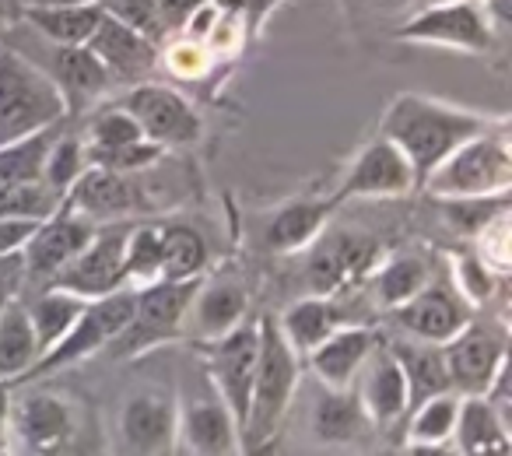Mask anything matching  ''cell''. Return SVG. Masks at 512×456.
I'll use <instances>...</instances> for the list:
<instances>
[{"label":"cell","mask_w":512,"mask_h":456,"mask_svg":"<svg viewBox=\"0 0 512 456\" xmlns=\"http://www.w3.org/2000/svg\"><path fill=\"white\" fill-rule=\"evenodd\" d=\"M379 130L400 155L407 158L414 172V186L425 183V176L467 137L488 130V120L467 109L446 106L439 99H425V95L404 92L386 106Z\"/></svg>","instance_id":"6da1fadb"},{"label":"cell","mask_w":512,"mask_h":456,"mask_svg":"<svg viewBox=\"0 0 512 456\" xmlns=\"http://www.w3.org/2000/svg\"><path fill=\"white\" fill-rule=\"evenodd\" d=\"M256 334H260V355H256L249 411L239 432V439H246V449L274 439L295 397V383H299V358H295L299 351L292 348L281 323L274 316H260Z\"/></svg>","instance_id":"7a4b0ae2"},{"label":"cell","mask_w":512,"mask_h":456,"mask_svg":"<svg viewBox=\"0 0 512 456\" xmlns=\"http://www.w3.org/2000/svg\"><path fill=\"white\" fill-rule=\"evenodd\" d=\"M64 116V88L18 50L0 46V144L32 134V130L57 127Z\"/></svg>","instance_id":"3957f363"},{"label":"cell","mask_w":512,"mask_h":456,"mask_svg":"<svg viewBox=\"0 0 512 456\" xmlns=\"http://www.w3.org/2000/svg\"><path fill=\"white\" fill-rule=\"evenodd\" d=\"M428 193L435 197H498L512 186V155L502 137L481 134L456 144L439 165L425 176Z\"/></svg>","instance_id":"277c9868"},{"label":"cell","mask_w":512,"mask_h":456,"mask_svg":"<svg viewBox=\"0 0 512 456\" xmlns=\"http://www.w3.org/2000/svg\"><path fill=\"white\" fill-rule=\"evenodd\" d=\"M197 288L200 278H186V281L158 278L141 295H134V316H130V323L106 348L116 358H130L144 348L172 341L179 334V327H183V316L190 313V302L197 295Z\"/></svg>","instance_id":"5b68a950"},{"label":"cell","mask_w":512,"mask_h":456,"mask_svg":"<svg viewBox=\"0 0 512 456\" xmlns=\"http://www.w3.org/2000/svg\"><path fill=\"white\" fill-rule=\"evenodd\" d=\"M130 316H134V292L116 288V292L102 295V299H88L85 309L78 313V320L71 323V330H67L50 351H43L29 372L43 376V372L81 362V358H88L92 351H102L123 327H127Z\"/></svg>","instance_id":"8992f818"},{"label":"cell","mask_w":512,"mask_h":456,"mask_svg":"<svg viewBox=\"0 0 512 456\" xmlns=\"http://www.w3.org/2000/svg\"><path fill=\"white\" fill-rule=\"evenodd\" d=\"M123 253H127V228H95V236L50 278V288H64L81 299H102V295L123 288Z\"/></svg>","instance_id":"52a82bcc"},{"label":"cell","mask_w":512,"mask_h":456,"mask_svg":"<svg viewBox=\"0 0 512 456\" xmlns=\"http://www.w3.org/2000/svg\"><path fill=\"white\" fill-rule=\"evenodd\" d=\"M397 39L446 46V50L484 53L491 46V22L488 11L477 8L474 0H449V4H435V8L414 15L407 25H400Z\"/></svg>","instance_id":"ba28073f"},{"label":"cell","mask_w":512,"mask_h":456,"mask_svg":"<svg viewBox=\"0 0 512 456\" xmlns=\"http://www.w3.org/2000/svg\"><path fill=\"white\" fill-rule=\"evenodd\" d=\"M256 355H260L256 323L242 320V323H235L232 330H225L221 337H214L211 383H214V390H218V397L225 400V407L232 411L239 432H242V421H246V411H249V393H253Z\"/></svg>","instance_id":"9c48e42d"},{"label":"cell","mask_w":512,"mask_h":456,"mask_svg":"<svg viewBox=\"0 0 512 456\" xmlns=\"http://www.w3.org/2000/svg\"><path fill=\"white\" fill-rule=\"evenodd\" d=\"M74 407L57 393L32 390L11 400L8 407V432L11 446L22 453H57L74 439Z\"/></svg>","instance_id":"30bf717a"},{"label":"cell","mask_w":512,"mask_h":456,"mask_svg":"<svg viewBox=\"0 0 512 456\" xmlns=\"http://www.w3.org/2000/svg\"><path fill=\"white\" fill-rule=\"evenodd\" d=\"M446 355L449 379L460 393H488L495 376L505 369V351H509V337L502 327H481L470 320L453 341L442 344Z\"/></svg>","instance_id":"8fae6325"},{"label":"cell","mask_w":512,"mask_h":456,"mask_svg":"<svg viewBox=\"0 0 512 456\" xmlns=\"http://www.w3.org/2000/svg\"><path fill=\"white\" fill-rule=\"evenodd\" d=\"M130 116L137 120L141 134L162 148L193 144L200 137V116L179 92L165 85H137L123 102Z\"/></svg>","instance_id":"7c38bea8"},{"label":"cell","mask_w":512,"mask_h":456,"mask_svg":"<svg viewBox=\"0 0 512 456\" xmlns=\"http://www.w3.org/2000/svg\"><path fill=\"white\" fill-rule=\"evenodd\" d=\"M407 190H414L411 165L386 137H379V141L365 144L358 151L355 165H351L344 186L337 190L334 204L348 197H400Z\"/></svg>","instance_id":"4fadbf2b"},{"label":"cell","mask_w":512,"mask_h":456,"mask_svg":"<svg viewBox=\"0 0 512 456\" xmlns=\"http://www.w3.org/2000/svg\"><path fill=\"white\" fill-rule=\"evenodd\" d=\"M470 302H463L456 292L442 285H425L414 292L404 306H397L400 327L411 337L428 344H446L470 323Z\"/></svg>","instance_id":"5bb4252c"},{"label":"cell","mask_w":512,"mask_h":456,"mask_svg":"<svg viewBox=\"0 0 512 456\" xmlns=\"http://www.w3.org/2000/svg\"><path fill=\"white\" fill-rule=\"evenodd\" d=\"M95 236L92 218H81V214H57L39 221V228L29 236V243L22 246L25 274H36V278H53L88 239Z\"/></svg>","instance_id":"9a60e30c"},{"label":"cell","mask_w":512,"mask_h":456,"mask_svg":"<svg viewBox=\"0 0 512 456\" xmlns=\"http://www.w3.org/2000/svg\"><path fill=\"white\" fill-rule=\"evenodd\" d=\"M179 435H183L186 449L190 453L204 456H225L239 453V425H235L232 411L225 407V400L218 397V390L197 393L183 404V418H179Z\"/></svg>","instance_id":"2e32d148"},{"label":"cell","mask_w":512,"mask_h":456,"mask_svg":"<svg viewBox=\"0 0 512 456\" xmlns=\"http://www.w3.org/2000/svg\"><path fill=\"white\" fill-rule=\"evenodd\" d=\"M176 428V404L162 393H134L123 404V446L134 449V453H169L176 446Z\"/></svg>","instance_id":"e0dca14e"},{"label":"cell","mask_w":512,"mask_h":456,"mask_svg":"<svg viewBox=\"0 0 512 456\" xmlns=\"http://www.w3.org/2000/svg\"><path fill=\"white\" fill-rule=\"evenodd\" d=\"M85 46L102 60V67H106L113 78H141L158 60V53H155L158 43H151L148 36L130 29L127 22L113 18L109 11L99 18V25H95V32L88 36Z\"/></svg>","instance_id":"ac0fdd59"},{"label":"cell","mask_w":512,"mask_h":456,"mask_svg":"<svg viewBox=\"0 0 512 456\" xmlns=\"http://www.w3.org/2000/svg\"><path fill=\"white\" fill-rule=\"evenodd\" d=\"M358 372H362L358 400H362L365 418L379 428L397 425L407 414V407H411V400H407V379L400 372L397 358L390 351H372Z\"/></svg>","instance_id":"d6986e66"},{"label":"cell","mask_w":512,"mask_h":456,"mask_svg":"<svg viewBox=\"0 0 512 456\" xmlns=\"http://www.w3.org/2000/svg\"><path fill=\"white\" fill-rule=\"evenodd\" d=\"M372 351H376V334L372 330L337 327L316 348H309V365H313L323 386L344 390V386H351V379L358 376V369H362Z\"/></svg>","instance_id":"ffe728a7"},{"label":"cell","mask_w":512,"mask_h":456,"mask_svg":"<svg viewBox=\"0 0 512 456\" xmlns=\"http://www.w3.org/2000/svg\"><path fill=\"white\" fill-rule=\"evenodd\" d=\"M376 243L372 239L358 236H337L323 239L320 250L313 253V264H309V281L320 295H330L337 288H344L351 278L365 274L376 264Z\"/></svg>","instance_id":"44dd1931"},{"label":"cell","mask_w":512,"mask_h":456,"mask_svg":"<svg viewBox=\"0 0 512 456\" xmlns=\"http://www.w3.org/2000/svg\"><path fill=\"white\" fill-rule=\"evenodd\" d=\"M67 207L81 211L85 218H123L134 207V193H130L123 172H113L106 165H85L81 176L67 190Z\"/></svg>","instance_id":"7402d4cb"},{"label":"cell","mask_w":512,"mask_h":456,"mask_svg":"<svg viewBox=\"0 0 512 456\" xmlns=\"http://www.w3.org/2000/svg\"><path fill=\"white\" fill-rule=\"evenodd\" d=\"M390 355L397 358L400 372H404V379H407V400H411V407L435 397V393L453 390L442 344H428L414 337V341H397L390 348ZM411 407H407V411H411Z\"/></svg>","instance_id":"603a6c76"},{"label":"cell","mask_w":512,"mask_h":456,"mask_svg":"<svg viewBox=\"0 0 512 456\" xmlns=\"http://www.w3.org/2000/svg\"><path fill=\"white\" fill-rule=\"evenodd\" d=\"M453 435L460 453H509V432H505L502 411L484 393H470L460 400Z\"/></svg>","instance_id":"cb8c5ba5"},{"label":"cell","mask_w":512,"mask_h":456,"mask_svg":"<svg viewBox=\"0 0 512 456\" xmlns=\"http://www.w3.org/2000/svg\"><path fill=\"white\" fill-rule=\"evenodd\" d=\"M39 341L32 316L15 295L0 302V379H15L36 365Z\"/></svg>","instance_id":"d4e9b609"},{"label":"cell","mask_w":512,"mask_h":456,"mask_svg":"<svg viewBox=\"0 0 512 456\" xmlns=\"http://www.w3.org/2000/svg\"><path fill=\"white\" fill-rule=\"evenodd\" d=\"M102 15H106V8L99 0L60 4V8H25V18L57 46H85Z\"/></svg>","instance_id":"484cf974"},{"label":"cell","mask_w":512,"mask_h":456,"mask_svg":"<svg viewBox=\"0 0 512 456\" xmlns=\"http://www.w3.org/2000/svg\"><path fill=\"white\" fill-rule=\"evenodd\" d=\"M334 207V200H299V204H288L274 214L271 228H267V243L278 253H295L302 246H309L327 225V211Z\"/></svg>","instance_id":"4316f807"},{"label":"cell","mask_w":512,"mask_h":456,"mask_svg":"<svg viewBox=\"0 0 512 456\" xmlns=\"http://www.w3.org/2000/svg\"><path fill=\"white\" fill-rule=\"evenodd\" d=\"M193 316H197V330L204 337H221L232 330L235 323L246 320V292L232 281H214V285H200L190 302Z\"/></svg>","instance_id":"83f0119b"},{"label":"cell","mask_w":512,"mask_h":456,"mask_svg":"<svg viewBox=\"0 0 512 456\" xmlns=\"http://www.w3.org/2000/svg\"><path fill=\"white\" fill-rule=\"evenodd\" d=\"M365 411H362V400H358V393H348V386L344 390H323L320 404H316V414H313V432L320 442H330V446H337V442H351L358 432H362L365 425Z\"/></svg>","instance_id":"f1b7e54d"},{"label":"cell","mask_w":512,"mask_h":456,"mask_svg":"<svg viewBox=\"0 0 512 456\" xmlns=\"http://www.w3.org/2000/svg\"><path fill=\"white\" fill-rule=\"evenodd\" d=\"M456 407H460V397H456L453 390L435 393V397L414 404L411 407V425H407V442H411V449L428 453V449H435V446H442V442L453 439Z\"/></svg>","instance_id":"f546056e"},{"label":"cell","mask_w":512,"mask_h":456,"mask_svg":"<svg viewBox=\"0 0 512 456\" xmlns=\"http://www.w3.org/2000/svg\"><path fill=\"white\" fill-rule=\"evenodd\" d=\"M53 137H57V127H43L0 144V183H36V179H43L46 151H50Z\"/></svg>","instance_id":"4dcf8cb0"},{"label":"cell","mask_w":512,"mask_h":456,"mask_svg":"<svg viewBox=\"0 0 512 456\" xmlns=\"http://www.w3.org/2000/svg\"><path fill=\"white\" fill-rule=\"evenodd\" d=\"M88 299L74 292H64V288H50L46 295H39V302L29 309L32 327H36V341H39V355L50 351L60 337L71 330V323L78 320V313L85 309Z\"/></svg>","instance_id":"1f68e13d"},{"label":"cell","mask_w":512,"mask_h":456,"mask_svg":"<svg viewBox=\"0 0 512 456\" xmlns=\"http://www.w3.org/2000/svg\"><path fill=\"white\" fill-rule=\"evenodd\" d=\"M341 327V316H337L334 302L330 299H306L299 306H292L281 320V330L292 341L295 351H309L330 334V330Z\"/></svg>","instance_id":"d6a6232c"},{"label":"cell","mask_w":512,"mask_h":456,"mask_svg":"<svg viewBox=\"0 0 512 456\" xmlns=\"http://www.w3.org/2000/svg\"><path fill=\"white\" fill-rule=\"evenodd\" d=\"M207 264L204 239L186 225L162 228V278L165 281H186L200 278Z\"/></svg>","instance_id":"836d02e7"},{"label":"cell","mask_w":512,"mask_h":456,"mask_svg":"<svg viewBox=\"0 0 512 456\" xmlns=\"http://www.w3.org/2000/svg\"><path fill=\"white\" fill-rule=\"evenodd\" d=\"M57 74L74 95H99L113 81V74L102 67V60L88 46H60Z\"/></svg>","instance_id":"e575fe53"},{"label":"cell","mask_w":512,"mask_h":456,"mask_svg":"<svg viewBox=\"0 0 512 456\" xmlns=\"http://www.w3.org/2000/svg\"><path fill=\"white\" fill-rule=\"evenodd\" d=\"M428 285V271L418 257H400V260H390L383 271L376 274V292H379V302L390 309L404 306L414 292Z\"/></svg>","instance_id":"d590c367"},{"label":"cell","mask_w":512,"mask_h":456,"mask_svg":"<svg viewBox=\"0 0 512 456\" xmlns=\"http://www.w3.org/2000/svg\"><path fill=\"white\" fill-rule=\"evenodd\" d=\"M123 274L134 281L162 278V228H134L127 232V253H123Z\"/></svg>","instance_id":"8d00e7d4"},{"label":"cell","mask_w":512,"mask_h":456,"mask_svg":"<svg viewBox=\"0 0 512 456\" xmlns=\"http://www.w3.org/2000/svg\"><path fill=\"white\" fill-rule=\"evenodd\" d=\"M85 144L78 137H53L50 151H46V165H43V183L50 190H57L64 197L71 190V183L81 176L85 169Z\"/></svg>","instance_id":"74e56055"},{"label":"cell","mask_w":512,"mask_h":456,"mask_svg":"<svg viewBox=\"0 0 512 456\" xmlns=\"http://www.w3.org/2000/svg\"><path fill=\"white\" fill-rule=\"evenodd\" d=\"M141 127L127 109H109L92 120V137H88V151H106V148H123V144L141 141Z\"/></svg>","instance_id":"f35d334b"},{"label":"cell","mask_w":512,"mask_h":456,"mask_svg":"<svg viewBox=\"0 0 512 456\" xmlns=\"http://www.w3.org/2000/svg\"><path fill=\"white\" fill-rule=\"evenodd\" d=\"M446 200V211H449V221L463 232H481L495 214L505 211V193L498 197H442Z\"/></svg>","instance_id":"ab89813d"},{"label":"cell","mask_w":512,"mask_h":456,"mask_svg":"<svg viewBox=\"0 0 512 456\" xmlns=\"http://www.w3.org/2000/svg\"><path fill=\"white\" fill-rule=\"evenodd\" d=\"M99 4L113 18H120V22H127L130 29L148 36L151 43H158V39L165 36L162 15H158V0H99Z\"/></svg>","instance_id":"60d3db41"},{"label":"cell","mask_w":512,"mask_h":456,"mask_svg":"<svg viewBox=\"0 0 512 456\" xmlns=\"http://www.w3.org/2000/svg\"><path fill=\"white\" fill-rule=\"evenodd\" d=\"M43 218H15V214H0V257L8 253H22L29 236L39 228Z\"/></svg>","instance_id":"b9f144b4"},{"label":"cell","mask_w":512,"mask_h":456,"mask_svg":"<svg viewBox=\"0 0 512 456\" xmlns=\"http://www.w3.org/2000/svg\"><path fill=\"white\" fill-rule=\"evenodd\" d=\"M25 278V260L22 253H8V257H0V302L15 295L18 281Z\"/></svg>","instance_id":"7bdbcfd3"},{"label":"cell","mask_w":512,"mask_h":456,"mask_svg":"<svg viewBox=\"0 0 512 456\" xmlns=\"http://www.w3.org/2000/svg\"><path fill=\"white\" fill-rule=\"evenodd\" d=\"M8 407H11L8 386L0 383V453H4V449H11V432H8Z\"/></svg>","instance_id":"ee69618b"},{"label":"cell","mask_w":512,"mask_h":456,"mask_svg":"<svg viewBox=\"0 0 512 456\" xmlns=\"http://www.w3.org/2000/svg\"><path fill=\"white\" fill-rule=\"evenodd\" d=\"M60 4H88V0H25V8H60Z\"/></svg>","instance_id":"f6af8a7d"},{"label":"cell","mask_w":512,"mask_h":456,"mask_svg":"<svg viewBox=\"0 0 512 456\" xmlns=\"http://www.w3.org/2000/svg\"><path fill=\"white\" fill-rule=\"evenodd\" d=\"M386 4H411V0H386Z\"/></svg>","instance_id":"bcb514c9"}]
</instances>
